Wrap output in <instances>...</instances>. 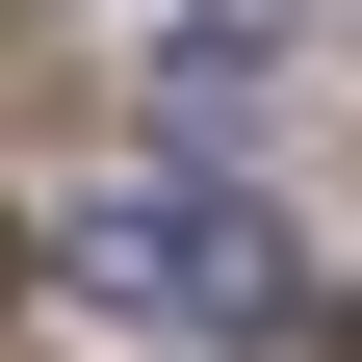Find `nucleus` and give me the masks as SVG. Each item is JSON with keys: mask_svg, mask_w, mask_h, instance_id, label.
I'll use <instances>...</instances> for the list:
<instances>
[{"mask_svg": "<svg viewBox=\"0 0 362 362\" xmlns=\"http://www.w3.org/2000/svg\"><path fill=\"white\" fill-rule=\"evenodd\" d=\"M26 259H52L78 310H129V337H207V362H310V337H337L310 233H285V207H233V181H78Z\"/></svg>", "mask_w": 362, "mask_h": 362, "instance_id": "obj_1", "label": "nucleus"}, {"mask_svg": "<svg viewBox=\"0 0 362 362\" xmlns=\"http://www.w3.org/2000/svg\"><path fill=\"white\" fill-rule=\"evenodd\" d=\"M0 285H26V233H0Z\"/></svg>", "mask_w": 362, "mask_h": 362, "instance_id": "obj_2", "label": "nucleus"}]
</instances>
